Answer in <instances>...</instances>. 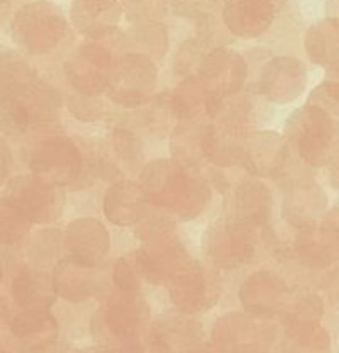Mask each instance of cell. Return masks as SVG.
I'll list each match as a JSON object with an SVG mask.
<instances>
[{"label": "cell", "instance_id": "4", "mask_svg": "<svg viewBox=\"0 0 339 353\" xmlns=\"http://www.w3.org/2000/svg\"><path fill=\"white\" fill-rule=\"evenodd\" d=\"M38 88L37 72L16 52L0 54V97H31Z\"/></svg>", "mask_w": 339, "mask_h": 353}, {"label": "cell", "instance_id": "6", "mask_svg": "<svg viewBox=\"0 0 339 353\" xmlns=\"http://www.w3.org/2000/svg\"><path fill=\"white\" fill-rule=\"evenodd\" d=\"M12 295L19 305L28 309H40L50 302V283L41 272L24 269L14 279Z\"/></svg>", "mask_w": 339, "mask_h": 353}, {"label": "cell", "instance_id": "8", "mask_svg": "<svg viewBox=\"0 0 339 353\" xmlns=\"http://www.w3.org/2000/svg\"><path fill=\"white\" fill-rule=\"evenodd\" d=\"M31 116L24 103L12 97H0V131L19 134L28 128Z\"/></svg>", "mask_w": 339, "mask_h": 353}, {"label": "cell", "instance_id": "5", "mask_svg": "<svg viewBox=\"0 0 339 353\" xmlns=\"http://www.w3.org/2000/svg\"><path fill=\"white\" fill-rule=\"evenodd\" d=\"M307 48L312 61L331 65L339 61V19L320 21L310 28L307 37Z\"/></svg>", "mask_w": 339, "mask_h": 353}, {"label": "cell", "instance_id": "3", "mask_svg": "<svg viewBox=\"0 0 339 353\" xmlns=\"http://www.w3.org/2000/svg\"><path fill=\"white\" fill-rule=\"evenodd\" d=\"M7 200L16 205L30 223L31 221L45 223L55 219L59 212L55 188L31 176H19L12 179L7 188Z\"/></svg>", "mask_w": 339, "mask_h": 353}, {"label": "cell", "instance_id": "14", "mask_svg": "<svg viewBox=\"0 0 339 353\" xmlns=\"http://www.w3.org/2000/svg\"><path fill=\"white\" fill-rule=\"evenodd\" d=\"M0 353H6V352H3V350H0Z\"/></svg>", "mask_w": 339, "mask_h": 353}, {"label": "cell", "instance_id": "13", "mask_svg": "<svg viewBox=\"0 0 339 353\" xmlns=\"http://www.w3.org/2000/svg\"><path fill=\"white\" fill-rule=\"evenodd\" d=\"M0 278H2V271H0Z\"/></svg>", "mask_w": 339, "mask_h": 353}, {"label": "cell", "instance_id": "11", "mask_svg": "<svg viewBox=\"0 0 339 353\" xmlns=\"http://www.w3.org/2000/svg\"><path fill=\"white\" fill-rule=\"evenodd\" d=\"M10 10V0H0V21H3V17L9 14Z\"/></svg>", "mask_w": 339, "mask_h": 353}, {"label": "cell", "instance_id": "12", "mask_svg": "<svg viewBox=\"0 0 339 353\" xmlns=\"http://www.w3.org/2000/svg\"><path fill=\"white\" fill-rule=\"evenodd\" d=\"M327 9H329L331 14H339V0H329V6H327Z\"/></svg>", "mask_w": 339, "mask_h": 353}, {"label": "cell", "instance_id": "9", "mask_svg": "<svg viewBox=\"0 0 339 353\" xmlns=\"http://www.w3.org/2000/svg\"><path fill=\"white\" fill-rule=\"evenodd\" d=\"M10 169V152L7 145L0 140V181L7 176Z\"/></svg>", "mask_w": 339, "mask_h": 353}, {"label": "cell", "instance_id": "7", "mask_svg": "<svg viewBox=\"0 0 339 353\" xmlns=\"http://www.w3.org/2000/svg\"><path fill=\"white\" fill-rule=\"evenodd\" d=\"M28 230H30L28 217L9 200H0V243H16L26 234Z\"/></svg>", "mask_w": 339, "mask_h": 353}, {"label": "cell", "instance_id": "10", "mask_svg": "<svg viewBox=\"0 0 339 353\" xmlns=\"http://www.w3.org/2000/svg\"><path fill=\"white\" fill-rule=\"evenodd\" d=\"M327 81L333 83L334 86H338L339 88V61L334 62V64H331L329 71H327Z\"/></svg>", "mask_w": 339, "mask_h": 353}, {"label": "cell", "instance_id": "1", "mask_svg": "<svg viewBox=\"0 0 339 353\" xmlns=\"http://www.w3.org/2000/svg\"><path fill=\"white\" fill-rule=\"evenodd\" d=\"M64 19L50 2H31L17 10L12 21V37L31 54H41L61 37Z\"/></svg>", "mask_w": 339, "mask_h": 353}, {"label": "cell", "instance_id": "2", "mask_svg": "<svg viewBox=\"0 0 339 353\" xmlns=\"http://www.w3.org/2000/svg\"><path fill=\"white\" fill-rule=\"evenodd\" d=\"M298 116L295 128L300 152L305 161L314 165L329 164L339 154L338 121L314 105H307L305 110H300Z\"/></svg>", "mask_w": 339, "mask_h": 353}]
</instances>
